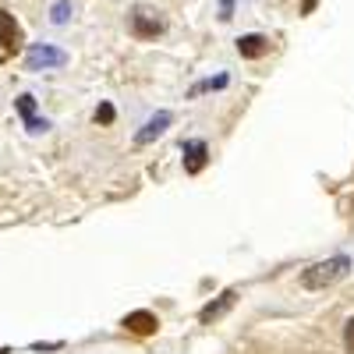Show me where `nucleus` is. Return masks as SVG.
I'll use <instances>...</instances> for the list:
<instances>
[{"label": "nucleus", "mask_w": 354, "mask_h": 354, "mask_svg": "<svg viewBox=\"0 0 354 354\" xmlns=\"http://www.w3.org/2000/svg\"><path fill=\"white\" fill-rule=\"evenodd\" d=\"M351 273V259L347 255H333V259H322L315 266H308V270L301 273V287L305 290H326L330 283L344 280Z\"/></svg>", "instance_id": "1"}, {"label": "nucleus", "mask_w": 354, "mask_h": 354, "mask_svg": "<svg viewBox=\"0 0 354 354\" xmlns=\"http://www.w3.org/2000/svg\"><path fill=\"white\" fill-rule=\"evenodd\" d=\"M64 64H68V53L57 50V46H32L25 53L28 71H46V68H64Z\"/></svg>", "instance_id": "2"}, {"label": "nucleus", "mask_w": 354, "mask_h": 354, "mask_svg": "<svg viewBox=\"0 0 354 354\" xmlns=\"http://www.w3.org/2000/svg\"><path fill=\"white\" fill-rule=\"evenodd\" d=\"M131 32L138 39H156L163 32V18L156 11H149V8H135L131 11Z\"/></svg>", "instance_id": "3"}, {"label": "nucleus", "mask_w": 354, "mask_h": 354, "mask_svg": "<svg viewBox=\"0 0 354 354\" xmlns=\"http://www.w3.org/2000/svg\"><path fill=\"white\" fill-rule=\"evenodd\" d=\"M181 153H185V174H202L205 160H209V145L202 138H192V142L181 145Z\"/></svg>", "instance_id": "4"}, {"label": "nucleus", "mask_w": 354, "mask_h": 354, "mask_svg": "<svg viewBox=\"0 0 354 354\" xmlns=\"http://www.w3.org/2000/svg\"><path fill=\"white\" fill-rule=\"evenodd\" d=\"M124 330L135 333V337H149V333L160 330V319L153 312H128L124 315Z\"/></svg>", "instance_id": "5"}, {"label": "nucleus", "mask_w": 354, "mask_h": 354, "mask_svg": "<svg viewBox=\"0 0 354 354\" xmlns=\"http://www.w3.org/2000/svg\"><path fill=\"white\" fill-rule=\"evenodd\" d=\"M18 113H21L25 128L32 131V135H39V131H46V128H50V121H39V117H36V100L28 96V93H21V96H18Z\"/></svg>", "instance_id": "6"}, {"label": "nucleus", "mask_w": 354, "mask_h": 354, "mask_svg": "<svg viewBox=\"0 0 354 354\" xmlns=\"http://www.w3.org/2000/svg\"><path fill=\"white\" fill-rule=\"evenodd\" d=\"M170 121H174V117H170L167 110H160L156 117H149V124H145V128H142V131L135 135V145H149L153 138H160V135H163V131L170 128Z\"/></svg>", "instance_id": "7"}, {"label": "nucleus", "mask_w": 354, "mask_h": 354, "mask_svg": "<svg viewBox=\"0 0 354 354\" xmlns=\"http://www.w3.org/2000/svg\"><path fill=\"white\" fill-rule=\"evenodd\" d=\"M234 301H238V290H223L216 301H209L202 312H198V319L202 322H213V319H220V315H227L230 308H234Z\"/></svg>", "instance_id": "8"}, {"label": "nucleus", "mask_w": 354, "mask_h": 354, "mask_svg": "<svg viewBox=\"0 0 354 354\" xmlns=\"http://www.w3.org/2000/svg\"><path fill=\"white\" fill-rule=\"evenodd\" d=\"M238 53H241V57H248V61H259V57L270 53V39L259 36V32H248V36H241V39H238Z\"/></svg>", "instance_id": "9"}, {"label": "nucleus", "mask_w": 354, "mask_h": 354, "mask_svg": "<svg viewBox=\"0 0 354 354\" xmlns=\"http://www.w3.org/2000/svg\"><path fill=\"white\" fill-rule=\"evenodd\" d=\"M0 43H4L8 50H15L21 43V28H18L15 15H8V11H0Z\"/></svg>", "instance_id": "10"}, {"label": "nucleus", "mask_w": 354, "mask_h": 354, "mask_svg": "<svg viewBox=\"0 0 354 354\" xmlns=\"http://www.w3.org/2000/svg\"><path fill=\"white\" fill-rule=\"evenodd\" d=\"M71 18V4H68V0H57V4H50V21L53 25H64Z\"/></svg>", "instance_id": "11"}, {"label": "nucleus", "mask_w": 354, "mask_h": 354, "mask_svg": "<svg viewBox=\"0 0 354 354\" xmlns=\"http://www.w3.org/2000/svg\"><path fill=\"white\" fill-rule=\"evenodd\" d=\"M227 85V78L220 75V78H205V82H198L195 88H192V96H198V93H205V88H223Z\"/></svg>", "instance_id": "12"}, {"label": "nucleus", "mask_w": 354, "mask_h": 354, "mask_svg": "<svg viewBox=\"0 0 354 354\" xmlns=\"http://www.w3.org/2000/svg\"><path fill=\"white\" fill-rule=\"evenodd\" d=\"M344 347L347 354H354V319H347V326H344Z\"/></svg>", "instance_id": "13"}, {"label": "nucleus", "mask_w": 354, "mask_h": 354, "mask_svg": "<svg viewBox=\"0 0 354 354\" xmlns=\"http://www.w3.org/2000/svg\"><path fill=\"white\" fill-rule=\"evenodd\" d=\"M113 121V106L110 103H103L100 110H96V124H110Z\"/></svg>", "instance_id": "14"}, {"label": "nucleus", "mask_w": 354, "mask_h": 354, "mask_svg": "<svg viewBox=\"0 0 354 354\" xmlns=\"http://www.w3.org/2000/svg\"><path fill=\"white\" fill-rule=\"evenodd\" d=\"M220 8H223V15H220V18H230V8H234L230 0H220Z\"/></svg>", "instance_id": "15"}, {"label": "nucleus", "mask_w": 354, "mask_h": 354, "mask_svg": "<svg viewBox=\"0 0 354 354\" xmlns=\"http://www.w3.org/2000/svg\"><path fill=\"white\" fill-rule=\"evenodd\" d=\"M0 354H8V351H4V347H0Z\"/></svg>", "instance_id": "16"}]
</instances>
